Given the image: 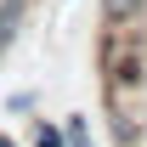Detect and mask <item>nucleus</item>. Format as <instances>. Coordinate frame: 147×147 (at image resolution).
I'll return each instance as SVG.
<instances>
[{"label": "nucleus", "instance_id": "f257e3e1", "mask_svg": "<svg viewBox=\"0 0 147 147\" xmlns=\"http://www.w3.org/2000/svg\"><path fill=\"white\" fill-rule=\"evenodd\" d=\"M102 85H147V28L125 23V28H102Z\"/></svg>", "mask_w": 147, "mask_h": 147}, {"label": "nucleus", "instance_id": "f03ea898", "mask_svg": "<svg viewBox=\"0 0 147 147\" xmlns=\"http://www.w3.org/2000/svg\"><path fill=\"white\" fill-rule=\"evenodd\" d=\"M147 17V0H102V23L108 28H125V23H142Z\"/></svg>", "mask_w": 147, "mask_h": 147}, {"label": "nucleus", "instance_id": "7ed1b4c3", "mask_svg": "<svg viewBox=\"0 0 147 147\" xmlns=\"http://www.w3.org/2000/svg\"><path fill=\"white\" fill-rule=\"evenodd\" d=\"M23 17H28V0H0V57H6V45L17 40Z\"/></svg>", "mask_w": 147, "mask_h": 147}, {"label": "nucleus", "instance_id": "20e7f679", "mask_svg": "<svg viewBox=\"0 0 147 147\" xmlns=\"http://www.w3.org/2000/svg\"><path fill=\"white\" fill-rule=\"evenodd\" d=\"M62 136H68V147H96V142H91V125H85V119H68V130H62Z\"/></svg>", "mask_w": 147, "mask_h": 147}, {"label": "nucleus", "instance_id": "39448f33", "mask_svg": "<svg viewBox=\"0 0 147 147\" xmlns=\"http://www.w3.org/2000/svg\"><path fill=\"white\" fill-rule=\"evenodd\" d=\"M34 147H68V136L57 125H34Z\"/></svg>", "mask_w": 147, "mask_h": 147}, {"label": "nucleus", "instance_id": "423d86ee", "mask_svg": "<svg viewBox=\"0 0 147 147\" xmlns=\"http://www.w3.org/2000/svg\"><path fill=\"white\" fill-rule=\"evenodd\" d=\"M0 147H17V142H11V136H0Z\"/></svg>", "mask_w": 147, "mask_h": 147}]
</instances>
